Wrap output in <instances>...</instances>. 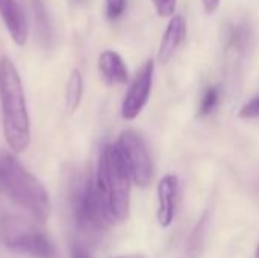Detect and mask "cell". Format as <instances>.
Instances as JSON below:
<instances>
[{
    "label": "cell",
    "mask_w": 259,
    "mask_h": 258,
    "mask_svg": "<svg viewBox=\"0 0 259 258\" xmlns=\"http://www.w3.org/2000/svg\"><path fill=\"white\" fill-rule=\"evenodd\" d=\"M0 106L5 141L11 152L21 154L30 143L29 113L18 70L6 56L0 58Z\"/></svg>",
    "instance_id": "6da1fadb"
},
{
    "label": "cell",
    "mask_w": 259,
    "mask_h": 258,
    "mask_svg": "<svg viewBox=\"0 0 259 258\" xmlns=\"http://www.w3.org/2000/svg\"><path fill=\"white\" fill-rule=\"evenodd\" d=\"M0 190L35 222L50 216V198L44 186L15 158L14 152L0 154Z\"/></svg>",
    "instance_id": "7a4b0ae2"
},
{
    "label": "cell",
    "mask_w": 259,
    "mask_h": 258,
    "mask_svg": "<svg viewBox=\"0 0 259 258\" xmlns=\"http://www.w3.org/2000/svg\"><path fill=\"white\" fill-rule=\"evenodd\" d=\"M96 186L112 222H123L131 213V175L115 144H106L99 157Z\"/></svg>",
    "instance_id": "3957f363"
},
{
    "label": "cell",
    "mask_w": 259,
    "mask_h": 258,
    "mask_svg": "<svg viewBox=\"0 0 259 258\" xmlns=\"http://www.w3.org/2000/svg\"><path fill=\"white\" fill-rule=\"evenodd\" d=\"M0 240L15 252L33 258H55L56 249L49 236L33 222L6 214L0 219Z\"/></svg>",
    "instance_id": "277c9868"
},
{
    "label": "cell",
    "mask_w": 259,
    "mask_h": 258,
    "mask_svg": "<svg viewBox=\"0 0 259 258\" xmlns=\"http://www.w3.org/2000/svg\"><path fill=\"white\" fill-rule=\"evenodd\" d=\"M71 211L76 227L88 236H99L114 224L99 195L94 176L76 187L71 196Z\"/></svg>",
    "instance_id": "5b68a950"
},
{
    "label": "cell",
    "mask_w": 259,
    "mask_h": 258,
    "mask_svg": "<svg viewBox=\"0 0 259 258\" xmlns=\"http://www.w3.org/2000/svg\"><path fill=\"white\" fill-rule=\"evenodd\" d=\"M132 182L146 189L153 178V164L143 137L134 131H123L115 143Z\"/></svg>",
    "instance_id": "8992f818"
},
{
    "label": "cell",
    "mask_w": 259,
    "mask_h": 258,
    "mask_svg": "<svg viewBox=\"0 0 259 258\" xmlns=\"http://www.w3.org/2000/svg\"><path fill=\"white\" fill-rule=\"evenodd\" d=\"M153 73H155V62L153 59H147L138 73L135 75L134 81L131 82L123 103H121V117L124 120H134L140 116L144 106L149 102L152 84H153Z\"/></svg>",
    "instance_id": "52a82bcc"
},
{
    "label": "cell",
    "mask_w": 259,
    "mask_h": 258,
    "mask_svg": "<svg viewBox=\"0 0 259 258\" xmlns=\"http://www.w3.org/2000/svg\"><path fill=\"white\" fill-rule=\"evenodd\" d=\"M158 222L162 228H168L178 211L179 195H181V182L176 175H165L158 182Z\"/></svg>",
    "instance_id": "ba28073f"
},
{
    "label": "cell",
    "mask_w": 259,
    "mask_h": 258,
    "mask_svg": "<svg viewBox=\"0 0 259 258\" xmlns=\"http://www.w3.org/2000/svg\"><path fill=\"white\" fill-rule=\"evenodd\" d=\"M185 38H187V20L181 14L171 15L170 21L164 30L162 40L159 43L158 61L161 64L168 62L175 56L178 49L184 44Z\"/></svg>",
    "instance_id": "9c48e42d"
},
{
    "label": "cell",
    "mask_w": 259,
    "mask_h": 258,
    "mask_svg": "<svg viewBox=\"0 0 259 258\" xmlns=\"http://www.w3.org/2000/svg\"><path fill=\"white\" fill-rule=\"evenodd\" d=\"M0 15L5 26L17 46H24L27 41L29 29L23 9L15 0H0Z\"/></svg>",
    "instance_id": "30bf717a"
},
{
    "label": "cell",
    "mask_w": 259,
    "mask_h": 258,
    "mask_svg": "<svg viewBox=\"0 0 259 258\" xmlns=\"http://www.w3.org/2000/svg\"><path fill=\"white\" fill-rule=\"evenodd\" d=\"M99 73L108 85H123L129 81V71L124 61L114 50H105L100 53Z\"/></svg>",
    "instance_id": "8fae6325"
},
{
    "label": "cell",
    "mask_w": 259,
    "mask_h": 258,
    "mask_svg": "<svg viewBox=\"0 0 259 258\" xmlns=\"http://www.w3.org/2000/svg\"><path fill=\"white\" fill-rule=\"evenodd\" d=\"M82 94H83V78L80 75V71L77 68L71 70L68 81H67V88H65V102H67V108L70 113H74L82 100Z\"/></svg>",
    "instance_id": "7c38bea8"
},
{
    "label": "cell",
    "mask_w": 259,
    "mask_h": 258,
    "mask_svg": "<svg viewBox=\"0 0 259 258\" xmlns=\"http://www.w3.org/2000/svg\"><path fill=\"white\" fill-rule=\"evenodd\" d=\"M219 100H220V88L215 87V85H214V87H209V88L205 91V94H203V97H202V100H200L199 111H197L199 117H205V116L211 114V113L215 109Z\"/></svg>",
    "instance_id": "4fadbf2b"
},
{
    "label": "cell",
    "mask_w": 259,
    "mask_h": 258,
    "mask_svg": "<svg viewBox=\"0 0 259 258\" xmlns=\"http://www.w3.org/2000/svg\"><path fill=\"white\" fill-rule=\"evenodd\" d=\"M127 0H106L105 14L109 20H117L123 15Z\"/></svg>",
    "instance_id": "5bb4252c"
},
{
    "label": "cell",
    "mask_w": 259,
    "mask_h": 258,
    "mask_svg": "<svg viewBox=\"0 0 259 258\" xmlns=\"http://www.w3.org/2000/svg\"><path fill=\"white\" fill-rule=\"evenodd\" d=\"M176 2L178 0H152L153 6H155V11L159 17H171L175 14V9H176Z\"/></svg>",
    "instance_id": "9a60e30c"
},
{
    "label": "cell",
    "mask_w": 259,
    "mask_h": 258,
    "mask_svg": "<svg viewBox=\"0 0 259 258\" xmlns=\"http://www.w3.org/2000/svg\"><path fill=\"white\" fill-rule=\"evenodd\" d=\"M238 117L249 120V119H258L259 117V96L252 99L250 102H247L246 105L241 106V109L238 111Z\"/></svg>",
    "instance_id": "2e32d148"
},
{
    "label": "cell",
    "mask_w": 259,
    "mask_h": 258,
    "mask_svg": "<svg viewBox=\"0 0 259 258\" xmlns=\"http://www.w3.org/2000/svg\"><path fill=\"white\" fill-rule=\"evenodd\" d=\"M202 6H203L205 12L211 15V14H214L219 9L220 0H202Z\"/></svg>",
    "instance_id": "e0dca14e"
},
{
    "label": "cell",
    "mask_w": 259,
    "mask_h": 258,
    "mask_svg": "<svg viewBox=\"0 0 259 258\" xmlns=\"http://www.w3.org/2000/svg\"><path fill=\"white\" fill-rule=\"evenodd\" d=\"M71 258H91V257L88 255V252H87L82 246L74 245V246H73V252H71Z\"/></svg>",
    "instance_id": "ac0fdd59"
},
{
    "label": "cell",
    "mask_w": 259,
    "mask_h": 258,
    "mask_svg": "<svg viewBox=\"0 0 259 258\" xmlns=\"http://www.w3.org/2000/svg\"><path fill=\"white\" fill-rule=\"evenodd\" d=\"M114 258H146L144 255H141V254H126V255H118V257H114Z\"/></svg>",
    "instance_id": "d6986e66"
},
{
    "label": "cell",
    "mask_w": 259,
    "mask_h": 258,
    "mask_svg": "<svg viewBox=\"0 0 259 258\" xmlns=\"http://www.w3.org/2000/svg\"><path fill=\"white\" fill-rule=\"evenodd\" d=\"M255 258H259V243H258V248H256V254H255Z\"/></svg>",
    "instance_id": "ffe728a7"
}]
</instances>
